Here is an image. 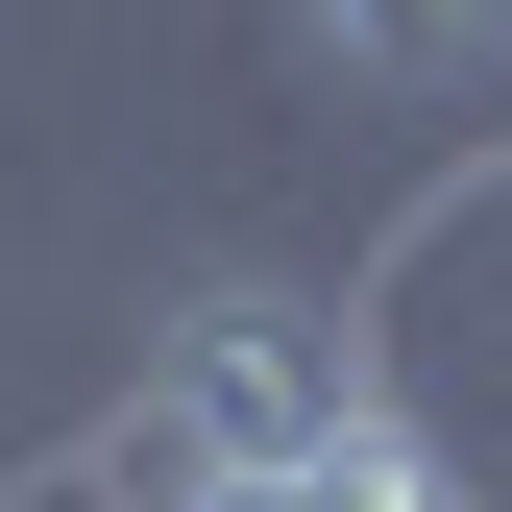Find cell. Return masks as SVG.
Returning <instances> with one entry per match:
<instances>
[{
  "instance_id": "cell-1",
  "label": "cell",
  "mask_w": 512,
  "mask_h": 512,
  "mask_svg": "<svg viewBox=\"0 0 512 512\" xmlns=\"http://www.w3.org/2000/svg\"><path fill=\"white\" fill-rule=\"evenodd\" d=\"M391 415V317H342V293H196L147 342V464H244V488H317L342 439Z\"/></svg>"
},
{
  "instance_id": "cell-2",
  "label": "cell",
  "mask_w": 512,
  "mask_h": 512,
  "mask_svg": "<svg viewBox=\"0 0 512 512\" xmlns=\"http://www.w3.org/2000/svg\"><path fill=\"white\" fill-rule=\"evenodd\" d=\"M317 49L342 74H464V49H512V0H317Z\"/></svg>"
},
{
  "instance_id": "cell-3",
  "label": "cell",
  "mask_w": 512,
  "mask_h": 512,
  "mask_svg": "<svg viewBox=\"0 0 512 512\" xmlns=\"http://www.w3.org/2000/svg\"><path fill=\"white\" fill-rule=\"evenodd\" d=\"M122 488H147V512H342V488H244V464H147V439H122Z\"/></svg>"
}]
</instances>
